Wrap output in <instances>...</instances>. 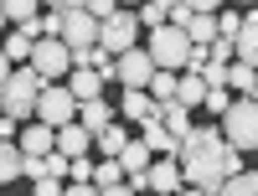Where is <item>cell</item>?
Wrapping results in <instances>:
<instances>
[{
  "instance_id": "1",
  "label": "cell",
  "mask_w": 258,
  "mask_h": 196,
  "mask_svg": "<svg viewBox=\"0 0 258 196\" xmlns=\"http://www.w3.org/2000/svg\"><path fill=\"white\" fill-rule=\"evenodd\" d=\"M222 155H227L222 129H212V124H191L186 135H181V150H176V165H181L186 191H217L222 176H227Z\"/></svg>"
},
{
  "instance_id": "2",
  "label": "cell",
  "mask_w": 258,
  "mask_h": 196,
  "mask_svg": "<svg viewBox=\"0 0 258 196\" xmlns=\"http://www.w3.org/2000/svg\"><path fill=\"white\" fill-rule=\"evenodd\" d=\"M36 98H41V73L31 68V62H21V68H11V78L0 83V108H6L11 119L26 124L36 114Z\"/></svg>"
},
{
  "instance_id": "3",
  "label": "cell",
  "mask_w": 258,
  "mask_h": 196,
  "mask_svg": "<svg viewBox=\"0 0 258 196\" xmlns=\"http://www.w3.org/2000/svg\"><path fill=\"white\" fill-rule=\"evenodd\" d=\"M222 140L238 150H258V93H232L227 114H222Z\"/></svg>"
},
{
  "instance_id": "4",
  "label": "cell",
  "mask_w": 258,
  "mask_h": 196,
  "mask_svg": "<svg viewBox=\"0 0 258 196\" xmlns=\"http://www.w3.org/2000/svg\"><path fill=\"white\" fill-rule=\"evenodd\" d=\"M191 47H197V41H191L176 21H165V26H155L150 31V57H155V68H170V73H181L186 62H191Z\"/></svg>"
},
{
  "instance_id": "5",
  "label": "cell",
  "mask_w": 258,
  "mask_h": 196,
  "mask_svg": "<svg viewBox=\"0 0 258 196\" xmlns=\"http://www.w3.org/2000/svg\"><path fill=\"white\" fill-rule=\"evenodd\" d=\"M26 62L41 73V83H62V78H68V68H73V47H68L62 36H36Z\"/></svg>"
},
{
  "instance_id": "6",
  "label": "cell",
  "mask_w": 258,
  "mask_h": 196,
  "mask_svg": "<svg viewBox=\"0 0 258 196\" xmlns=\"http://www.w3.org/2000/svg\"><path fill=\"white\" fill-rule=\"evenodd\" d=\"M135 41H140V21H135V11H129V6H119L114 16H103L98 21V47L103 52H129V47H135Z\"/></svg>"
},
{
  "instance_id": "7",
  "label": "cell",
  "mask_w": 258,
  "mask_h": 196,
  "mask_svg": "<svg viewBox=\"0 0 258 196\" xmlns=\"http://www.w3.org/2000/svg\"><path fill=\"white\" fill-rule=\"evenodd\" d=\"M31 119H41V124H68V119H78V98H73V88L68 83H41V98H36V114Z\"/></svg>"
},
{
  "instance_id": "8",
  "label": "cell",
  "mask_w": 258,
  "mask_h": 196,
  "mask_svg": "<svg viewBox=\"0 0 258 196\" xmlns=\"http://www.w3.org/2000/svg\"><path fill=\"white\" fill-rule=\"evenodd\" d=\"M62 41H68L73 52H88L93 41H98V16H88V11H68V6H62Z\"/></svg>"
},
{
  "instance_id": "9",
  "label": "cell",
  "mask_w": 258,
  "mask_h": 196,
  "mask_svg": "<svg viewBox=\"0 0 258 196\" xmlns=\"http://www.w3.org/2000/svg\"><path fill=\"white\" fill-rule=\"evenodd\" d=\"M114 68H119V83H124V88H145L150 73H155V57H150L145 47H129V52L114 57Z\"/></svg>"
},
{
  "instance_id": "10",
  "label": "cell",
  "mask_w": 258,
  "mask_h": 196,
  "mask_svg": "<svg viewBox=\"0 0 258 196\" xmlns=\"http://www.w3.org/2000/svg\"><path fill=\"white\" fill-rule=\"evenodd\" d=\"M145 186H150V191H186L176 155H155V160H150V170H145Z\"/></svg>"
},
{
  "instance_id": "11",
  "label": "cell",
  "mask_w": 258,
  "mask_h": 196,
  "mask_svg": "<svg viewBox=\"0 0 258 196\" xmlns=\"http://www.w3.org/2000/svg\"><path fill=\"white\" fill-rule=\"evenodd\" d=\"M155 114H160V103L150 98V88H124V103H119V119L124 124H145Z\"/></svg>"
},
{
  "instance_id": "12",
  "label": "cell",
  "mask_w": 258,
  "mask_h": 196,
  "mask_svg": "<svg viewBox=\"0 0 258 196\" xmlns=\"http://www.w3.org/2000/svg\"><path fill=\"white\" fill-rule=\"evenodd\" d=\"M62 83L73 88V98H98V93H103V73H98V68H88V62H73Z\"/></svg>"
},
{
  "instance_id": "13",
  "label": "cell",
  "mask_w": 258,
  "mask_h": 196,
  "mask_svg": "<svg viewBox=\"0 0 258 196\" xmlns=\"http://www.w3.org/2000/svg\"><path fill=\"white\" fill-rule=\"evenodd\" d=\"M57 150H62V155H88V150H93V129L78 124V119L57 124Z\"/></svg>"
},
{
  "instance_id": "14",
  "label": "cell",
  "mask_w": 258,
  "mask_h": 196,
  "mask_svg": "<svg viewBox=\"0 0 258 196\" xmlns=\"http://www.w3.org/2000/svg\"><path fill=\"white\" fill-rule=\"evenodd\" d=\"M16 145L26 150V155H47V150L57 145V129H52V124H41V119H26V129L16 135Z\"/></svg>"
},
{
  "instance_id": "15",
  "label": "cell",
  "mask_w": 258,
  "mask_h": 196,
  "mask_svg": "<svg viewBox=\"0 0 258 196\" xmlns=\"http://www.w3.org/2000/svg\"><path fill=\"white\" fill-rule=\"evenodd\" d=\"M109 119H119V108L103 98V93H98V98H78V124H88L93 135H98V129L109 124Z\"/></svg>"
},
{
  "instance_id": "16",
  "label": "cell",
  "mask_w": 258,
  "mask_h": 196,
  "mask_svg": "<svg viewBox=\"0 0 258 196\" xmlns=\"http://www.w3.org/2000/svg\"><path fill=\"white\" fill-rule=\"evenodd\" d=\"M93 191L124 196V165H119V155H103V165H93Z\"/></svg>"
},
{
  "instance_id": "17",
  "label": "cell",
  "mask_w": 258,
  "mask_h": 196,
  "mask_svg": "<svg viewBox=\"0 0 258 196\" xmlns=\"http://www.w3.org/2000/svg\"><path fill=\"white\" fill-rule=\"evenodd\" d=\"M202 98H207V78H202L197 68H181V78H176V103L202 108Z\"/></svg>"
},
{
  "instance_id": "18",
  "label": "cell",
  "mask_w": 258,
  "mask_h": 196,
  "mask_svg": "<svg viewBox=\"0 0 258 196\" xmlns=\"http://www.w3.org/2000/svg\"><path fill=\"white\" fill-rule=\"evenodd\" d=\"M150 160H155V150H150L145 140H124V150H119L124 176H145V170H150Z\"/></svg>"
},
{
  "instance_id": "19",
  "label": "cell",
  "mask_w": 258,
  "mask_h": 196,
  "mask_svg": "<svg viewBox=\"0 0 258 196\" xmlns=\"http://www.w3.org/2000/svg\"><path fill=\"white\" fill-rule=\"evenodd\" d=\"M68 191L73 196H93V160L88 155H73L68 160Z\"/></svg>"
},
{
  "instance_id": "20",
  "label": "cell",
  "mask_w": 258,
  "mask_h": 196,
  "mask_svg": "<svg viewBox=\"0 0 258 196\" xmlns=\"http://www.w3.org/2000/svg\"><path fill=\"white\" fill-rule=\"evenodd\" d=\"M181 31H186L191 41H197V47H207V41H212V36H217V11H191Z\"/></svg>"
},
{
  "instance_id": "21",
  "label": "cell",
  "mask_w": 258,
  "mask_h": 196,
  "mask_svg": "<svg viewBox=\"0 0 258 196\" xmlns=\"http://www.w3.org/2000/svg\"><path fill=\"white\" fill-rule=\"evenodd\" d=\"M227 88H232V93H258V68L243 62V57H232V62H227Z\"/></svg>"
},
{
  "instance_id": "22",
  "label": "cell",
  "mask_w": 258,
  "mask_h": 196,
  "mask_svg": "<svg viewBox=\"0 0 258 196\" xmlns=\"http://www.w3.org/2000/svg\"><path fill=\"white\" fill-rule=\"evenodd\" d=\"M232 47H238L243 62H253V68H258V16H243V26H238V36H232Z\"/></svg>"
},
{
  "instance_id": "23",
  "label": "cell",
  "mask_w": 258,
  "mask_h": 196,
  "mask_svg": "<svg viewBox=\"0 0 258 196\" xmlns=\"http://www.w3.org/2000/svg\"><path fill=\"white\" fill-rule=\"evenodd\" d=\"M145 145L155 150V155H176V150H181V140L170 135V129H165L160 119H145Z\"/></svg>"
},
{
  "instance_id": "24",
  "label": "cell",
  "mask_w": 258,
  "mask_h": 196,
  "mask_svg": "<svg viewBox=\"0 0 258 196\" xmlns=\"http://www.w3.org/2000/svg\"><path fill=\"white\" fill-rule=\"evenodd\" d=\"M124 140H129V135H124V119H109V124L93 135V150H98V155H119Z\"/></svg>"
},
{
  "instance_id": "25",
  "label": "cell",
  "mask_w": 258,
  "mask_h": 196,
  "mask_svg": "<svg viewBox=\"0 0 258 196\" xmlns=\"http://www.w3.org/2000/svg\"><path fill=\"white\" fill-rule=\"evenodd\" d=\"M21 155H26V150H21L16 140H0V186L21 181Z\"/></svg>"
},
{
  "instance_id": "26",
  "label": "cell",
  "mask_w": 258,
  "mask_h": 196,
  "mask_svg": "<svg viewBox=\"0 0 258 196\" xmlns=\"http://www.w3.org/2000/svg\"><path fill=\"white\" fill-rule=\"evenodd\" d=\"M176 78H181V73L155 68V73H150V83H145V88H150V98H155V103H170V98H176Z\"/></svg>"
},
{
  "instance_id": "27",
  "label": "cell",
  "mask_w": 258,
  "mask_h": 196,
  "mask_svg": "<svg viewBox=\"0 0 258 196\" xmlns=\"http://www.w3.org/2000/svg\"><path fill=\"white\" fill-rule=\"evenodd\" d=\"M217 191H227V196H258V165H253V170H238V176H227Z\"/></svg>"
},
{
  "instance_id": "28",
  "label": "cell",
  "mask_w": 258,
  "mask_h": 196,
  "mask_svg": "<svg viewBox=\"0 0 258 196\" xmlns=\"http://www.w3.org/2000/svg\"><path fill=\"white\" fill-rule=\"evenodd\" d=\"M165 0H140V11H135V21H140V26L145 31H155V26H165Z\"/></svg>"
},
{
  "instance_id": "29",
  "label": "cell",
  "mask_w": 258,
  "mask_h": 196,
  "mask_svg": "<svg viewBox=\"0 0 258 196\" xmlns=\"http://www.w3.org/2000/svg\"><path fill=\"white\" fill-rule=\"evenodd\" d=\"M0 52H6V57L16 62V68H21V62H26V57H31V36H26V31H21V26H16V31H11L6 41H0Z\"/></svg>"
},
{
  "instance_id": "30",
  "label": "cell",
  "mask_w": 258,
  "mask_h": 196,
  "mask_svg": "<svg viewBox=\"0 0 258 196\" xmlns=\"http://www.w3.org/2000/svg\"><path fill=\"white\" fill-rule=\"evenodd\" d=\"M0 11H6V21L21 26V21H31V16L41 11V0H0Z\"/></svg>"
},
{
  "instance_id": "31",
  "label": "cell",
  "mask_w": 258,
  "mask_h": 196,
  "mask_svg": "<svg viewBox=\"0 0 258 196\" xmlns=\"http://www.w3.org/2000/svg\"><path fill=\"white\" fill-rule=\"evenodd\" d=\"M227 103H232V88H227V83H222V88H207V98H202V108H207V114H227Z\"/></svg>"
},
{
  "instance_id": "32",
  "label": "cell",
  "mask_w": 258,
  "mask_h": 196,
  "mask_svg": "<svg viewBox=\"0 0 258 196\" xmlns=\"http://www.w3.org/2000/svg\"><path fill=\"white\" fill-rule=\"evenodd\" d=\"M197 73L207 78V88H222V83H227V62H217V57H207L202 68H197Z\"/></svg>"
},
{
  "instance_id": "33",
  "label": "cell",
  "mask_w": 258,
  "mask_h": 196,
  "mask_svg": "<svg viewBox=\"0 0 258 196\" xmlns=\"http://www.w3.org/2000/svg\"><path fill=\"white\" fill-rule=\"evenodd\" d=\"M83 11L103 21V16H114V11H119V0H83Z\"/></svg>"
},
{
  "instance_id": "34",
  "label": "cell",
  "mask_w": 258,
  "mask_h": 196,
  "mask_svg": "<svg viewBox=\"0 0 258 196\" xmlns=\"http://www.w3.org/2000/svg\"><path fill=\"white\" fill-rule=\"evenodd\" d=\"M238 26H243V16H217V36H238Z\"/></svg>"
},
{
  "instance_id": "35",
  "label": "cell",
  "mask_w": 258,
  "mask_h": 196,
  "mask_svg": "<svg viewBox=\"0 0 258 196\" xmlns=\"http://www.w3.org/2000/svg\"><path fill=\"white\" fill-rule=\"evenodd\" d=\"M186 6H191V11H217L222 0H186Z\"/></svg>"
},
{
  "instance_id": "36",
  "label": "cell",
  "mask_w": 258,
  "mask_h": 196,
  "mask_svg": "<svg viewBox=\"0 0 258 196\" xmlns=\"http://www.w3.org/2000/svg\"><path fill=\"white\" fill-rule=\"evenodd\" d=\"M11 68H16V62H11L6 52H0V83H6V78H11Z\"/></svg>"
},
{
  "instance_id": "37",
  "label": "cell",
  "mask_w": 258,
  "mask_h": 196,
  "mask_svg": "<svg viewBox=\"0 0 258 196\" xmlns=\"http://www.w3.org/2000/svg\"><path fill=\"white\" fill-rule=\"evenodd\" d=\"M41 6H62V0H41Z\"/></svg>"
},
{
  "instance_id": "38",
  "label": "cell",
  "mask_w": 258,
  "mask_h": 196,
  "mask_svg": "<svg viewBox=\"0 0 258 196\" xmlns=\"http://www.w3.org/2000/svg\"><path fill=\"white\" fill-rule=\"evenodd\" d=\"M119 6H140V0H119Z\"/></svg>"
},
{
  "instance_id": "39",
  "label": "cell",
  "mask_w": 258,
  "mask_h": 196,
  "mask_svg": "<svg viewBox=\"0 0 258 196\" xmlns=\"http://www.w3.org/2000/svg\"><path fill=\"white\" fill-rule=\"evenodd\" d=\"M165 6H181V0H165Z\"/></svg>"
},
{
  "instance_id": "40",
  "label": "cell",
  "mask_w": 258,
  "mask_h": 196,
  "mask_svg": "<svg viewBox=\"0 0 258 196\" xmlns=\"http://www.w3.org/2000/svg\"><path fill=\"white\" fill-rule=\"evenodd\" d=\"M0 26H6V11H0Z\"/></svg>"
},
{
  "instance_id": "41",
  "label": "cell",
  "mask_w": 258,
  "mask_h": 196,
  "mask_svg": "<svg viewBox=\"0 0 258 196\" xmlns=\"http://www.w3.org/2000/svg\"><path fill=\"white\" fill-rule=\"evenodd\" d=\"M243 6H258V0H243Z\"/></svg>"
},
{
  "instance_id": "42",
  "label": "cell",
  "mask_w": 258,
  "mask_h": 196,
  "mask_svg": "<svg viewBox=\"0 0 258 196\" xmlns=\"http://www.w3.org/2000/svg\"><path fill=\"white\" fill-rule=\"evenodd\" d=\"M0 114H6V108H0Z\"/></svg>"
}]
</instances>
